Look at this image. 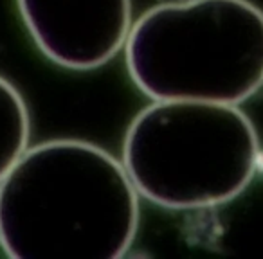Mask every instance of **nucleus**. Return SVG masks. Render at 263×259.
I'll list each match as a JSON object with an SVG mask.
<instances>
[{
  "label": "nucleus",
  "instance_id": "nucleus-3",
  "mask_svg": "<svg viewBox=\"0 0 263 259\" xmlns=\"http://www.w3.org/2000/svg\"><path fill=\"white\" fill-rule=\"evenodd\" d=\"M123 166L139 196L172 211L234 200L252 182L259 141L238 105L154 101L132 121Z\"/></svg>",
  "mask_w": 263,
  "mask_h": 259
},
{
  "label": "nucleus",
  "instance_id": "nucleus-4",
  "mask_svg": "<svg viewBox=\"0 0 263 259\" xmlns=\"http://www.w3.org/2000/svg\"><path fill=\"white\" fill-rule=\"evenodd\" d=\"M40 52L69 70H96L124 47L132 0H16Z\"/></svg>",
  "mask_w": 263,
  "mask_h": 259
},
{
  "label": "nucleus",
  "instance_id": "nucleus-1",
  "mask_svg": "<svg viewBox=\"0 0 263 259\" xmlns=\"http://www.w3.org/2000/svg\"><path fill=\"white\" fill-rule=\"evenodd\" d=\"M137 227L123 162L87 141L27 148L0 180V248L13 259H119Z\"/></svg>",
  "mask_w": 263,
  "mask_h": 259
},
{
  "label": "nucleus",
  "instance_id": "nucleus-5",
  "mask_svg": "<svg viewBox=\"0 0 263 259\" xmlns=\"http://www.w3.org/2000/svg\"><path fill=\"white\" fill-rule=\"evenodd\" d=\"M31 115L13 83L0 76V180L29 148Z\"/></svg>",
  "mask_w": 263,
  "mask_h": 259
},
{
  "label": "nucleus",
  "instance_id": "nucleus-2",
  "mask_svg": "<svg viewBox=\"0 0 263 259\" xmlns=\"http://www.w3.org/2000/svg\"><path fill=\"white\" fill-rule=\"evenodd\" d=\"M123 49L130 79L154 101L240 105L263 87V11L251 0L159 4Z\"/></svg>",
  "mask_w": 263,
  "mask_h": 259
}]
</instances>
